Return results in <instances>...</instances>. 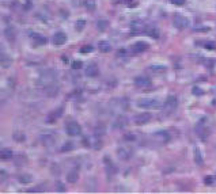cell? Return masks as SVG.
Listing matches in <instances>:
<instances>
[{
  "mask_svg": "<svg viewBox=\"0 0 216 194\" xmlns=\"http://www.w3.org/2000/svg\"><path fill=\"white\" fill-rule=\"evenodd\" d=\"M31 0H26V4H25V10H30L31 8Z\"/></svg>",
  "mask_w": 216,
  "mask_h": 194,
  "instance_id": "cell-45",
  "label": "cell"
},
{
  "mask_svg": "<svg viewBox=\"0 0 216 194\" xmlns=\"http://www.w3.org/2000/svg\"><path fill=\"white\" fill-rule=\"evenodd\" d=\"M31 180H33L31 174H21V175H18V182L22 183V185H29V183H31Z\"/></svg>",
  "mask_w": 216,
  "mask_h": 194,
  "instance_id": "cell-23",
  "label": "cell"
},
{
  "mask_svg": "<svg viewBox=\"0 0 216 194\" xmlns=\"http://www.w3.org/2000/svg\"><path fill=\"white\" fill-rule=\"evenodd\" d=\"M173 25H174L178 30H183V29H186L189 26V19L182 17V15H175V17L173 18Z\"/></svg>",
  "mask_w": 216,
  "mask_h": 194,
  "instance_id": "cell-6",
  "label": "cell"
},
{
  "mask_svg": "<svg viewBox=\"0 0 216 194\" xmlns=\"http://www.w3.org/2000/svg\"><path fill=\"white\" fill-rule=\"evenodd\" d=\"M124 139L125 140H135V134H131V133H126L125 136H124Z\"/></svg>",
  "mask_w": 216,
  "mask_h": 194,
  "instance_id": "cell-44",
  "label": "cell"
},
{
  "mask_svg": "<svg viewBox=\"0 0 216 194\" xmlns=\"http://www.w3.org/2000/svg\"><path fill=\"white\" fill-rule=\"evenodd\" d=\"M148 49V44L144 41H137L132 45V52L133 53H141V52H145Z\"/></svg>",
  "mask_w": 216,
  "mask_h": 194,
  "instance_id": "cell-13",
  "label": "cell"
},
{
  "mask_svg": "<svg viewBox=\"0 0 216 194\" xmlns=\"http://www.w3.org/2000/svg\"><path fill=\"white\" fill-rule=\"evenodd\" d=\"M74 142H71V141H67V142H64V145L61 147V152H69V151H72L74 149Z\"/></svg>",
  "mask_w": 216,
  "mask_h": 194,
  "instance_id": "cell-33",
  "label": "cell"
},
{
  "mask_svg": "<svg viewBox=\"0 0 216 194\" xmlns=\"http://www.w3.org/2000/svg\"><path fill=\"white\" fill-rule=\"evenodd\" d=\"M14 158V153L10 148H3V149H0V159L2 160H10V159Z\"/></svg>",
  "mask_w": 216,
  "mask_h": 194,
  "instance_id": "cell-21",
  "label": "cell"
},
{
  "mask_svg": "<svg viewBox=\"0 0 216 194\" xmlns=\"http://www.w3.org/2000/svg\"><path fill=\"white\" fill-rule=\"evenodd\" d=\"M65 132L68 136H79L82 133V128L80 125L76 122V121H69V122L65 124Z\"/></svg>",
  "mask_w": 216,
  "mask_h": 194,
  "instance_id": "cell-5",
  "label": "cell"
},
{
  "mask_svg": "<svg viewBox=\"0 0 216 194\" xmlns=\"http://www.w3.org/2000/svg\"><path fill=\"white\" fill-rule=\"evenodd\" d=\"M45 94H46L48 96H56L59 94V86L55 84V83L45 86Z\"/></svg>",
  "mask_w": 216,
  "mask_h": 194,
  "instance_id": "cell-17",
  "label": "cell"
},
{
  "mask_svg": "<svg viewBox=\"0 0 216 194\" xmlns=\"http://www.w3.org/2000/svg\"><path fill=\"white\" fill-rule=\"evenodd\" d=\"M170 3L175 4V6H183L186 3V0H170Z\"/></svg>",
  "mask_w": 216,
  "mask_h": 194,
  "instance_id": "cell-40",
  "label": "cell"
},
{
  "mask_svg": "<svg viewBox=\"0 0 216 194\" xmlns=\"http://www.w3.org/2000/svg\"><path fill=\"white\" fill-rule=\"evenodd\" d=\"M194 30H196V31H208V29L207 27H200V29L197 27V29H194Z\"/></svg>",
  "mask_w": 216,
  "mask_h": 194,
  "instance_id": "cell-46",
  "label": "cell"
},
{
  "mask_svg": "<svg viewBox=\"0 0 216 194\" xmlns=\"http://www.w3.org/2000/svg\"><path fill=\"white\" fill-rule=\"evenodd\" d=\"M194 161H196V164H199V166H201V164L204 163L202 153H201V151H200L199 148H194Z\"/></svg>",
  "mask_w": 216,
  "mask_h": 194,
  "instance_id": "cell-31",
  "label": "cell"
},
{
  "mask_svg": "<svg viewBox=\"0 0 216 194\" xmlns=\"http://www.w3.org/2000/svg\"><path fill=\"white\" fill-rule=\"evenodd\" d=\"M84 74H86V76H88V77H95V76H98L99 69H98V67H97L95 64H90V65L86 68Z\"/></svg>",
  "mask_w": 216,
  "mask_h": 194,
  "instance_id": "cell-18",
  "label": "cell"
},
{
  "mask_svg": "<svg viewBox=\"0 0 216 194\" xmlns=\"http://www.w3.org/2000/svg\"><path fill=\"white\" fill-rule=\"evenodd\" d=\"M86 7H87L88 11H94V10H95V3L90 0V2H87V3H86Z\"/></svg>",
  "mask_w": 216,
  "mask_h": 194,
  "instance_id": "cell-39",
  "label": "cell"
},
{
  "mask_svg": "<svg viewBox=\"0 0 216 194\" xmlns=\"http://www.w3.org/2000/svg\"><path fill=\"white\" fill-rule=\"evenodd\" d=\"M151 72H155V74H164L167 71V68L164 65H151L150 67Z\"/></svg>",
  "mask_w": 216,
  "mask_h": 194,
  "instance_id": "cell-32",
  "label": "cell"
},
{
  "mask_svg": "<svg viewBox=\"0 0 216 194\" xmlns=\"http://www.w3.org/2000/svg\"><path fill=\"white\" fill-rule=\"evenodd\" d=\"M93 50H94L93 45H84L83 48H80V53H83V55H84V53H91Z\"/></svg>",
  "mask_w": 216,
  "mask_h": 194,
  "instance_id": "cell-36",
  "label": "cell"
},
{
  "mask_svg": "<svg viewBox=\"0 0 216 194\" xmlns=\"http://www.w3.org/2000/svg\"><path fill=\"white\" fill-rule=\"evenodd\" d=\"M154 137H155L156 140H159L160 142H167L170 140V134L169 132L166 130H160V132H155V134H154Z\"/></svg>",
  "mask_w": 216,
  "mask_h": 194,
  "instance_id": "cell-19",
  "label": "cell"
},
{
  "mask_svg": "<svg viewBox=\"0 0 216 194\" xmlns=\"http://www.w3.org/2000/svg\"><path fill=\"white\" fill-rule=\"evenodd\" d=\"M55 79H56V72L52 71V69H48V71H44L41 74L40 80H38V84H42L45 87V86H48V84L55 83Z\"/></svg>",
  "mask_w": 216,
  "mask_h": 194,
  "instance_id": "cell-3",
  "label": "cell"
},
{
  "mask_svg": "<svg viewBox=\"0 0 216 194\" xmlns=\"http://www.w3.org/2000/svg\"><path fill=\"white\" fill-rule=\"evenodd\" d=\"M4 36H6V38L8 39V41H15V38H17V30H15L14 26H7L6 30H4Z\"/></svg>",
  "mask_w": 216,
  "mask_h": 194,
  "instance_id": "cell-15",
  "label": "cell"
},
{
  "mask_svg": "<svg viewBox=\"0 0 216 194\" xmlns=\"http://www.w3.org/2000/svg\"><path fill=\"white\" fill-rule=\"evenodd\" d=\"M4 52V48H3V45L0 44V53H3Z\"/></svg>",
  "mask_w": 216,
  "mask_h": 194,
  "instance_id": "cell-48",
  "label": "cell"
},
{
  "mask_svg": "<svg viewBox=\"0 0 216 194\" xmlns=\"http://www.w3.org/2000/svg\"><path fill=\"white\" fill-rule=\"evenodd\" d=\"M84 27H86V20L84 19H79L76 22V25H75V29H76L78 31H82Z\"/></svg>",
  "mask_w": 216,
  "mask_h": 194,
  "instance_id": "cell-35",
  "label": "cell"
},
{
  "mask_svg": "<svg viewBox=\"0 0 216 194\" xmlns=\"http://www.w3.org/2000/svg\"><path fill=\"white\" fill-rule=\"evenodd\" d=\"M151 84H152L151 80L145 76H139L135 79V86L139 88H148V87H151Z\"/></svg>",
  "mask_w": 216,
  "mask_h": 194,
  "instance_id": "cell-11",
  "label": "cell"
},
{
  "mask_svg": "<svg viewBox=\"0 0 216 194\" xmlns=\"http://www.w3.org/2000/svg\"><path fill=\"white\" fill-rule=\"evenodd\" d=\"M204 183H205L207 186H211V185L213 183V178H212V177H205V178H204Z\"/></svg>",
  "mask_w": 216,
  "mask_h": 194,
  "instance_id": "cell-41",
  "label": "cell"
},
{
  "mask_svg": "<svg viewBox=\"0 0 216 194\" xmlns=\"http://www.w3.org/2000/svg\"><path fill=\"white\" fill-rule=\"evenodd\" d=\"M71 67H72L74 69H80V68L83 67V63H82V61H78V60H76V61H74V63H72Z\"/></svg>",
  "mask_w": 216,
  "mask_h": 194,
  "instance_id": "cell-38",
  "label": "cell"
},
{
  "mask_svg": "<svg viewBox=\"0 0 216 194\" xmlns=\"http://www.w3.org/2000/svg\"><path fill=\"white\" fill-rule=\"evenodd\" d=\"M67 42V34L64 31H57L55 36L52 37V44L56 46H61Z\"/></svg>",
  "mask_w": 216,
  "mask_h": 194,
  "instance_id": "cell-8",
  "label": "cell"
},
{
  "mask_svg": "<svg viewBox=\"0 0 216 194\" xmlns=\"http://www.w3.org/2000/svg\"><path fill=\"white\" fill-rule=\"evenodd\" d=\"M78 179H79V172L76 170H71V171L67 174V180L69 183H76Z\"/></svg>",
  "mask_w": 216,
  "mask_h": 194,
  "instance_id": "cell-25",
  "label": "cell"
},
{
  "mask_svg": "<svg viewBox=\"0 0 216 194\" xmlns=\"http://www.w3.org/2000/svg\"><path fill=\"white\" fill-rule=\"evenodd\" d=\"M202 45H204V48L208 50H215L216 49V42H213V41H205V42H202Z\"/></svg>",
  "mask_w": 216,
  "mask_h": 194,
  "instance_id": "cell-34",
  "label": "cell"
},
{
  "mask_svg": "<svg viewBox=\"0 0 216 194\" xmlns=\"http://www.w3.org/2000/svg\"><path fill=\"white\" fill-rule=\"evenodd\" d=\"M145 33H147L150 37H152V38H159V30L152 25H147Z\"/></svg>",
  "mask_w": 216,
  "mask_h": 194,
  "instance_id": "cell-22",
  "label": "cell"
},
{
  "mask_svg": "<svg viewBox=\"0 0 216 194\" xmlns=\"http://www.w3.org/2000/svg\"><path fill=\"white\" fill-rule=\"evenodd\" d=\"M126 122H128V118L126 117H124V115H121V117H118L117 118V121L114 122V128L116 129H124L126 126Z\"/></svg>",
  "mask_w": 216,
  "mask_h": 194,
  "instance_id": "cell-24",
  "label": "cell"
},
{
  "mask_svg": "<svg viewBox=\"0 0 216 194\" xmlns=\"http://www.w3.org/2000/svg\"><path fill=\"white\" fill-rule=\"evenodd\" d=\"M63 110H64V107L61 106V107H59V109H56L55 111H52L49 115H48L46 122L48 124H55L56 120H57V118H60L61 115H63Z\"/></svg>",
  "mask_w": 216,
  "mask_h": 194,
  "instance_id": "cell-12",
  "label": "cell"
},
{
  "mask_svg": "<svg viewBox=\"0 0 216 194\" xmlns=\"http://www.w3.org/2000/svg\"><path fill=\"white\" fill-rule=\"evenodd\" d=\"M105 161H106V172H107V175H114V174H117V171H118V168L114 166L113 163H110L109 161V158H106L105 159Z\"/></svg>",
  "mask_w": 216,
  "mask_h": 194,
  "instance_id": "cell-26",
  "label": "cell"
},
{
  "mask_svg": "<svg viewBox=\"0 0 216 194\" xmlns=\"http://www.w3.org/2000/svg\"><path fill=\"white\" fill-rule=\"evenodd\" d=\"M27 163V156L25 153H18L15 156V166H25Z\"/></svg>",
  "mask_w": 216,
  "mask_h": 194,
  "instance_id": "cell-27",
  "label": "cell"
},
{
  "mask_svg": "<svg viewBox=\"0 0 216 194\" xmlns=\"http://www.w3.org/2000/svg\"><path fill=\"white\" fill-rule=\"evenodd\" d=\"M40 140H41V142L45 145V147H50V145L55 144V137L52 136V134H41V137H40Z\"/></svg>",
  "mask_w": 216,
  "mask_h": 194,
  "instance_id": "cell-20",
  "label": "cell"
},
{
  "mask_svg": "<svg viewBox=\"0 0 216 194\" xmlns=\"http://www.w3.org/2000/svg\"><path fill=\"white\" fill-rule=\"evenodd\" d=\"M192 92L194 94V95H202V90L201 88H199V87H193V90H192Z\"/></svg>",
  "mask_w": 216,
  "mask_h": 194,
  "instance_id": "cell-42",
  "label": "cell"
},
{
  "mask_svg": "<svg viewBox=\"0 0 216 194\" xmlns=\"http://www.w3.org/2000/svg\"><path fill=\"white\" fill-rule=\"evenodd\" d=\"M61 60H63L64 63H67V61H68V58H67V56H63V57H61Z\"/></svg>",
  "mask_w": 216,
  "mask_h": 194,
  "instance_id": "cell-47",
  "label": "cell"
},
{
  "mask_svg": "<svg viewBox=\"0 0 216 194\" xmlns=\"http://www.w3.org/2000/svg\"><path fill=\"white\" fill-rule=\"evenodd\" d=\"M151 117H152V115H151L150 113H141V114L135 115L133 122L136 124V125H144V124H147L148 121L151 120Z\"/></svg>",
  "mask_w": 216,
  "mask_h": 194,
  "instance_id": "cell-10",
  "label": "cell"
},
{
  "mask_svg": "<svg viewBox=\"0 0 216 194\" xmlns=\"http://www.w3.org/2000/svg\"><path fill=\"white\" fill-rule=\"evenodd\" d=\"M97 29H98L99 31H106L107 29H109V20H106V19L97 20Z\"/></svg>",
  "mask_w": 216,
  "mask_h": 194,
  "instance_id": "cell-28",
  "label": "cell"
},
{
  "mask_svg": "<svg viewBox=\"0 0 216 194\" xmlns=\"http://www.w3.org/2000/svg\"><path fill=\"white\" fill-rule=\"evenodd\" d=\"M12 139L17 142H25L26 141V134L23 132H14L12 133Z\"/></svg>",
  "mask_w": 216,
  "mask_h": 194,
  "instance_id": "cell-30",
  "label": "cell"
},
{
  "mask_svg": "<svg viewBox=\"0 0 216 194\" xmlns=\"http://www.w3.org/2000/svg\"><path fill=\"white\" fill-rule=\"evenodd\" d=\"M7 178V172L6 171H3V170H2V171H0V180H2V182H3L4 179H6Z\"/></svg>",
  "mask_w": 216,
  "mask_h": 194,
  "instance_id": "cell-43",
  "label": "cell"
},
{
  "mask_svg": "<svg viewBox=\"0 0 216 194\" xmlns=\"http://www.w3.org/2000/svg\"><path fill=\"white\" fill-rule=\"evenodd\" d=\"M205 121H207V118L202 117L201 120L197 122V125L194 126V130H196L197 136H199L202 141H205V140L208 139V136H209V128L207 126V122H205Z\"/></svg>",
  "mask_w": 216,
  "mask_h": 194,
  "instance_id": "cell-1",
  "label": "cell"
},
{
  "mask_svg": "<svg viewBox=\"0 0 216 194\" xmlns=\"http://www.w3.org/2000/svg\"><path fill=\"white\" fill-rule=\"evenodd\" d=\"M31 39H33V44L36 46H44V45L48 44V38L42 34H38V33H31Z\"/></svg>",
  "mask_w": 216,
  "mask_h": 194,
  "instance_id": "cell-9",
  "label": "cell"
},
{
  "mask_svg": "<svg viewBox=\"0 0 216 194\" xmlns=\"http://www.w3.org/2000/svg\"><path fill=\"white\" fill-rule=\"evenodd\" d=\"M117 155H118V158H120L121 160H128V159L131 158V155H132V151L128 149V148H125V147H120L118 148V151H117Z\"/></svg>",
  "mask_w": 216,
  "mask_h": 194,
  "instance_id": "cell-16",
  "label": "cell"
},
{
  "mask_svg": "<svg viewBox=\"0 0 216 194\" xmlns=\"http://www.w3.org/2000/svg\"><path fill=\"white\" fill-rule=\"evenodd\" d=\"M177 106H178L177 96H175V95H170V96H167L166 102H164V105L162 107H163V110H164V113H166V114H171L173 111H175Z\"/></svg>",
  "mask_w": 216,
  "mask_h": 194,
  "instance_id": "cell-4",
  "label": "cell"
},
{
  "mask_svg": "<svg viewBox=\"0 0 216 194\" xmlns=\"http://www.w3.org/2000/svg\"><path fill=\"white\" fill-rule=\"evenodd\" d=\"M56 190L60 191V193H64V191H65V186H64V183L60 182V180H57V182H56Z\"/></svg>",
  "mask_w": 216,
  "mask_h": 194,
  "instance_id": "cell-37",
  "label": "cell"
},
{
  "mask_svg": "<svg viewBox=\"0 0 216 194\" xmlns=\"http://www.w3.org/2000/svg\"><path fill=\"white\" fill-rule=\"evenodd\" d=\"M137 106H139L140 109H158V107H162V103L158 99L141 98L137 101Z\"/></svg>",
  "mask_w": 216,
  "mask_h": 194,
  "instance_id": "cell-2",
  "label": "cell"
},
{
  "mask_svg": "<svg viewBox=\"0 0 216 194\" xmlns=\"http://www.w3.org/2000/svg\"><path fill=\"white\" fill-rule=\"evenodd\" d=\"M98 48H99V50H101L102 53H109V52H112V46H110V44L107 41H101L98 44Z\"/></svg>",
  "mask_w": 216,
  "mask_h": 194,
  "instance_id": "cell-29",
  "label": "cell"
},
{
  "mask_svg": "<svg viewBox=\"0 0 216 194\" xmlns=\"http://www.w3.org/2000/svg\"><path fill=\"white\" fill-rule=\"evenodd\" d=\"M145 29H147V25H145L143 20H133V22L131 23V31H132V34L145 33Z\"/></svg>",
  "mask_w": 216,
  "mask_h": 194,
  "instance_id": "cell-7",
  "label": "cell"
},
{
  "mask_svg": "<svg viewBox=\"0 0 216 194\" xmlns=\"http://www.w3.org/2000/svg\"><path fill=\"white\" fill-rule=\"evenodd\" d=\"M12 64V58L10 57L8 55H7L6 52H3V53H0V67L2 68H10V65Z\"/></svg>",
  "mask_w": 216,
  "mask_h": 194,
  "instance_id": "cell-14",
  "label": "cell"
}]
</instances>
